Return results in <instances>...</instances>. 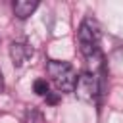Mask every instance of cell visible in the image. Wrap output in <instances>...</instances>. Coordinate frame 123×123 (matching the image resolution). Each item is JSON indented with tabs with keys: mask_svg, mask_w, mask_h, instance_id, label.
<instances>
[{
	"mask_svg": "<svg viewBox=\"0 0 123 123\" xmlns=\"http://www.w3.org/2000/svg\"><path fill=\"white\" fill-rule=\"evenodd\" d=\"M100 38H102V33H100L98 21L90 15L85 17L77 31V42H79V50L86 62L102 58L100 56Z\"/></svg>",
	"mask_w": 123,
	"mask_h": 123,
	"instance_id": "1",
	"label": "cell"
},
{
	"mask_svg": "<svg viewBox=\"0 0 123 123\" xmlns=\"http://www.w3.org/2000/svg\"><path fill=\"white\" fill-rule=\"evenodd\" d=\"M46 73L60 92H73L75 83H77V73L69 62L62 60H48L46 62Z\"/></svg>",
	"mask_w": 123,
	"mask_h": 123,
	"instance_id": "2",
	"label": "cell"
},
{
	"mask_svg": "<svg viewBox=\"0 0 123 123\" xmlns=\"http://www.w3.org/2000/svg\"><path fill=\"white\" fill-rule=\"evenodd\" d=\"M75 96L86 104H94L98 102V96H100V79L96 73L85 69L77 75V83H75V88H73Z\"/></svg>",
	"mask_w": 123,
	"mask_h": 123,
	"instance_id": "3",
	"label": "cell"
},
{
	"mask_svg": "<svg viewBox=\"0 0 123 123\" xmlns=\"http://www.w3.org/2000/svg\"><path fill=\"white\" fill-rule=\"evenodd\" d=\"M33 56V48L23 42V40H13L10 44V58H12V63L15 67H21L29 58Z\"/></svg>",
	"mask_w": 123,
	"mask_h": 123,
	"instance_id": "4",
	"label": "cell"
},
{
	"mask_svg": "<svg viewBox=\"0 0 123 123\" xmlns=\"http://www.w3.org/2000/svg\"><path fill=\"white\" fill-rule=\"evenodd\" d=\"M37 8H38L37 0H15L13 2V13L19 19H27Z\"/></svg>",
	"mask_w": 123,
	"mask_h": 123,
	"instance_id": "5",
	"label": "cell"
},
{
	"mask_svg": "<svg viewBox=\"0 0 123 123\" xmlns=\"http://www.w3.org/2000/svg\"><path fill=\"white\" fill-rule=\"evenodd\" d=\"M23 123H44V115H42L40 110H37V108H29V110L25 111Z\"/></svg>",
	"mask_w": 123,
	"mask_h": 123,
	"instance_id": "6",
	"label": "cell"
},
{
	"mask_svg": "<svg viewBox=\"0 0 123 123\" xmlns=\"http://www.w3.org/2000/svg\"><path fill=\"white\" fill-rule=\"evenodd\" d=\"M48 88H50V86H48V81H46V79H37V81L33 83V90H35L38 96H46V94H48Z\"/></svg>",
	"mask_w": 123,
	"mask_h": 123,
	"instance_id": "7",
	"label": "cell"
},
{
	"mask_svg": "<svg viewBox=\"0 0 123 123\" xmlns=\"http://www.w3.org/2000/svg\"><path fill=\"white\" fill-rule=\"evenodd\" d=\"M58 100H60L58 94H50V92L46 94V102H48V104H58Z\"/></svg>",
	"mask_w": 123,
	"mask_h": 123,
	"instance_id": "8",
	"label": "cell"
},
{
	"mask_svg": "<svg viewBox=\"0 0 123 123\" xmlns=\"http://www.w3.org/2000/svg\"><path fill=\"white\" fill-rule=\"evenodd\" d=\"M4 90V75H2V71H0V92Z\"/></svg>",
	"mask_w": 123,
	"mask_h": 123,
	"instance_id": "9",
	"label": "cell"
}]
</instances>
